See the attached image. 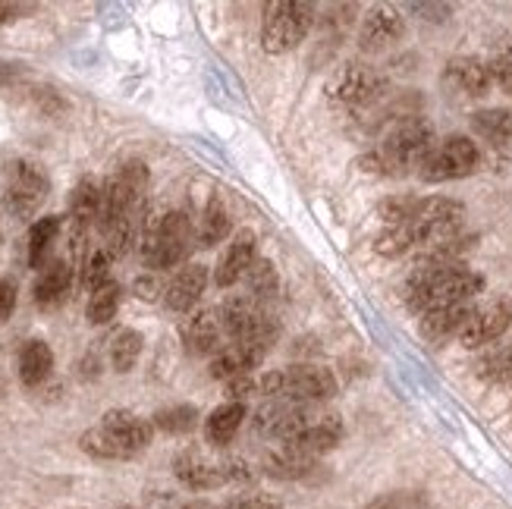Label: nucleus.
Segmentation results:
<instances>
[{
    "label": "nucleus",
    "mask_w": 512,
    "mask_h": 509,
    "mask_svg": "<svg viewBox=\"0 0 512 509\" xmlns=\"http://www.w3.org/2000/svg\"><path fill=\"white\" fill-rule=\"evenodd\" d=\"M315 26V7L302 0H277L264 10L261 26V48L267 54H286L299 48L305 35Z\"/></svg>",
    "instance_id": "6"
},
{
    "label": "nucleus",
    "mask_w": 512,
    "mask_h": 509,
    "mask_svg": "<svg viewBox=\"0 0 512 509\" xmlns=\"http://www.w3.org/2000/svg\"><path fill=\"white\" fill-rule=\"evenodd\" d=\"M26 10L29 7H19V4H7V0H0V26H10V22H16Z\"/></svg>",
    "instance_id": "46"
},
{
    "label": "nucleus",
    "mask_w": 512,
    "mask_h": 509,
    "mask_svg": "<svg viewBox=\"0 0 512 509\" xmlns=\"http://www.w3.org/2000/svg\"><path fill=\"white\" fill-rule=\"evenodd\" d=\"M387 92V79L374 70V66L349 63L343 70H337L327 82V98L340 107H365L374 104Z\"/></svg>",
    "instance_id": "10"
},
{
    "label": "nucleus",
    "mask_w": 512,
    "mask_h": 509,
    "mask_svg": "<svg viewBox=\"0 0 512 509\" xmlns=\"http://www.w3.org/2000/svg\"><path fill=\"white\" fill-rule=\"evenodd\" d=\"M258 390L267 396V400H280V403H293V406H315L337 393V378L330 374V368L296 365V368H280V371L264 374Z\"/></svg>",
    "instance_id": "3"
},
{
    "label": "nucleus",
    "mask_w": 512,
    "mask_h": 509,
    "mask_svg": "<svg viewBox=\"0 0 512 509\" xmlns=\"http://www.w3.org/2000/svg\"><path fill=\"white\" fill-rule=\"evenodd\" d=\"M158 431L164 434H173V437H183V434H192L195 425H198V409L195 406H170V409H161L154 415L151 422Z\"/></svg>",
    "instance_id": "32"
},
{
    "label": "nucleus",
    "mask_w": 512,
    "mask_h": 509,
    "mask_svg": "<svg viewBox=\"0 0 512 509\" xmlns=\"http://www.w3.org/2000/svg\"><path fill=\"white\" fill-rule=\"evenodd\" d=\"M13 76H19L16 63H0V85H4V82H10Z\"/></svg>",
    "instance_id": "47"
},
{
    "label": "nucleus",
    "mask_w": 512,
    "mask_h": 509,
    "mask_svg": "<svg viewBox=\"0 0 512 509\" xmlns=\"http://www.w3.org/2000/svg\"><path fill=\"white\" fill-rule=\"evenodd\" d=\"M418 202H421V198H412V195L384 198V202L377 205V217H381L387 227H403V224H409V220H412Z\"/></svg>",
    "instance_id": "35"
},
{
    "label": "nucleus",
    "mask_w": 512,
    "mask_h": 509,
    "mask_svg": "<svg viewBox=\"0 0 512 509\" xmlns=\"http://www.w3.org/2000/svg\"><path fill=\"white\" fill-rule=\"evenodd\" d=\"M132 290H136V296H139V299H145V302H154V299H158V293H164V290H161V280L154 277V274L139 277V280H136V286H132Z\"/></svg>",
    "instance_id": "45"
},
{
    "label": "nucleus",
    "mask_w": 512,
    "mask_h": 509,
    "mask_svg": "<svg viewBox=\"0 0 512 509\" xmlns=\"http://www.w3.org/2000/svg\"><path fill=\"white\" fill-rule=\"evenodd\" d=\"M246 283H249V296L255 299H267L277 293V268L267 258H255V264L246 274Z\"/></svg>",
    "instance_id": "37"
},
{
    "label": "nucleus",
    "mask_w": 512,
    "mask_h": 509,
    "mask_svg": "<svg viewBox=\"0 0 512 509\" xmlns=\"http://www.w3.org/2000/svg\"><path fill=\"white\" fill-rule=\"evenodd\" d=\"M484 290V277L465 264L453 268H415L406 283V305L421 318L437 308L472 302Z\"/></svg>",
    "instance_id": "1"
},
{
    "label": "nucleus",
    "mask_w": 512,
    "mask_h": 509,
    "mask_svg": "<svg viewBox=\"0 0 512 509\" xmlns=\"http://www.w3.org/2000/svg\"><path fill=\"white\" fill-rule=\"evenodd\" d=\"M512 324V299H494L481 308H475V315L469 318V324L462 327L459 343L465 349H478L500 340Z\"/></svg>",
    "instance_id": "14"
},
{
    "label": "nucleus",
    "mask_w": 512,
    "mask_h": 509,
    "mask_svg": "<svg viewBox=\"0 0 512 509\" xmlns=\"http://www.w3.org/2000/svg\"><path fill=\"white\" fill-rule=\"evenodd\" d=\"M267 349H271V340H236L224 346L211 362V378L233 381L242 378V374H252L264 362Z\"/></svg>",
    "instance_id": "15"
},
{
    "label": "nucleus",
    "mask_w": 512,
    "mask_h": 509,
    "mask_svg": "<svg viewBox=\"0 0 512 509\" xmlns=\"http://www.w3.org/2000/svg\"><path fill=\"white\" fill-rule=\"evenodd\" d=\"M101 428L120 447V453L126 459H136L139 453H145L151 447V437H154V425L145 422V418H139L136 412H129V409H110L101 418Z\"/></svg>",
    "instance_id": "13"
},
{
    "label": "nucleus",
    "mask_w": 512,
    "mask_h": 509,
    "mask_svg": "<svg viewBox=\"0 0 512 509\" xmlns=\"http://www.w3.org/2000/svg\"><path fill=\"white\" fill-rule=\"evenodd\" d=\"M487 66H491L494 82L503 88L506 95H512V54H500V57H494Z\"/></svg>",
    "instance_id": "40"
},
{
    "label": "nucleus",
    "mask_w": 512,
    "mask_h": 509,
    "mask_svg": "<svg viewBox=\"0 0 512 509\" xmlns=\"http://www.w3.org/2000/svg\"><path fill=\"white\" fill-rule=\"evenodd\" d=\"M406 35V19L396 7H371L359 29V48L365 54H381Z\"/></svg>",
    "instance_id": "16"
},
{
    "label": "nucleus",
    "mask_w": 512,
    "mask_h": 509,
    "mask_svg": "<svg viewBox=\"0 0 512 509\" xmlns=\"http://www.w3.org/2000/svg\"><path fill=\"white\" fill-rule=\"evenodd\" d=\"M142 334L139 330H132V327H123L114 334V340H110V365H114L120 374L132 371L142 356Z\"/></svg>",
    "instance_id": "31"
},
{
    "label": "nucleus",
    "mask_w": 512,
    "mask_h": 509,
    "mask_svg": "<svg viewBox=\"0 0 512 509\" xmlns=\"http://www.w3.org/2000/svg\"><path fill=\"white\" fill-rule=\"evenodd\" d=\"M183 509H217V506H211V503H205V500H192V503H186Z\"/></svg>",
    "instance_id": "48"
},
{
    "label": "nucleus",
    "mask_w": 512,
    "mask_h": 509,
    "mask_svg": "<svg viewBox=\"0 0 512 509\" xmlns=\"http://www.w3.org/2000/svg\"><path fill=\"white\" fill-rule=\"evenodd\" d=\"M425 500L418 494H409V491H399V494H387V497H377L368 509H421Z\"/></svg>",
    "instance_id": "39"
},
{
    "label": "nucleus",
    "mask_w": 512,
    "mask_h": 509,
    "mask_svg": "<svg viewBox=\"0 0 512 509\" xmlns=\"http://www.w3.org/2000/svg\"><path fill=\"white\" fill-rule=\"evenodd\" d=\"M51 192L48 173H44L35 161H13L7 173V192L4 205L16 220H29Z\"/></svg>",
    "instance_id": "9"
},
{
    "label": "nucleus",
    "mask_w": 512,
    "mask_h": 509,
    "mask_svg": "<svg viewBox=\"0 0 512 509\" xmlns=\"http://www.w3.org/2000/svg\"><path fill=\"white\" fill-rule=\"evenodd\" d=\"M145 189H148V167H145V161H126L114 176H107V183L101 186L98 227L107 230L110 224H117V220L136 217Z\"/></svg>",
    "instance_id": "5"
},
{
    "label": "nucleus",
    "mask_w": 512,
    "mask_h": 509,
    "mask_svg": "<svg viewBox=\"0 0 512 509\" xmlns=\"http://www.w3.org/2000/svg\"><path fill=\"white\" fill-rule=\"evenodd\" d=\"M415 249V239H412V230L403 224V227H387L381 236L374 239V252L384 255V258H399Z\"/></svg>",
    "instance_id": "36"
},
{
    "label": "nucleus",
    "mask_w": 512,
    "mask_h": 509,
    "mask_svg": "<svg viewBox=\"0 0 512 509\" xmlns=\"http://www.w3.org/2000/svg\"><path fill=\"white\" fill-rule=\"evenodd\" d=\"M227 233H230V211L214 195L211 202L205 205V211H202V224H198V246L214 249L217 242L227 239Z\"/></svg>",
    "instance_id": "30"
},
{
    "label": "nucleus",
    "mask_w": 512,
    "mask_h": 509,
    "mask_svg": "<svg viewBox=\"0 0 512 509\" xmlns=\"http://www.w3.org/2000/svg\"><path fill=\"white\" fill-rule=\"evenodd\" d=\"M123 302V290H120V283H104L101 290L92 293V299H88V321L92 324H107L110 318L117 315V308Z\"/></svg>",
    "instance_id": "33"
},
{
    "label": "nucleus",
    "mask_w": 512,
    "mask_h": 509,
    "mask_svg": "<svg viewBox=\"0 0 512 509\" xmlns=\"http://www.w3.org/2000/svg\"><path fill=\"white\" fill-rule=\"evenodd\" d=\"M475 315V305L472 302H462V305H450V308H437V312H428V315H421V337L431 340V343H440V340H447V337H459L462 334V327L469 324V318Z\"/></svg>",
    "instance_id": "24"
},
{
    "label": "nucleus",
    "mask_w": 512,
    "mask_h": 509,
    "mask_svg": "<svg viewBox=\"0 0 512 509\" xmlns=\"http://www.w3.org/2000/svg\"><path fill=\"white\" fill-rule=\"evenodd\" d=\"M54 371V352L44 340H29L19 352V381L26 387H41Z\"/></svg>",
    "instance_id": "26"
},
{
    "label": "nucleus",
    "mask_w": 512,
    "mask_h": 509,
    "mask_svg": "<svg viewBox=\"0 0 512 509\" xmlns=\"http://www.w3.org/2000/svg\"><path fill=\"white\" fill-rule=\"evenodd\" d=\"M434 126L421 117H409L396 129L387 132V139L368 151L359 161L365 173L374 176H406L409 170L421 167V161L434 151Z\"/></svg>",
    "instance_id": "2"
},
{
    "label": "nucleus",
    "mask_w": 512,
    "mask_h": 509,
    "mask_svg": "<svg viewBox=\"0 0 512 509\" xmlns=\"http://www.w3.org/2000/svg\"><path fill=\"white\" fill-rule=\"evenodd\" d=\"M220 318H224L227 337L236 340H274L277 337V324L267 318L261 299L255 296H233L220 308Z\"/></svg>",
    "instance_id": "11"
},
{
    "label": "nucleus",
    "mask_w": 512,
    "mask_h": 509,
    "mask_svg": "<svg viewBox=\"0 0 512 509\" xmlns=\"http://www.w3.org/2000/svg\"><path fill=\"white\" fill-rule=\"evenodd\" d=\"M192 249V217L186 211H170L142 233V261L151 271L176 268Z\"/></svg>",
    "instance_id": "4"
},
{
    "label": "nucleus",
    "mask_w": 512,
    "mask_h": 509,
    "mask_svg": "<svg viewBox=\"0 0 512 509\" xmlns=\"http://www.w3.org/2000/svg\"><path fill=\"white\" fill-rule=\"evenodd\" d=\"M176 481L189 491H214L227 484V466L224 462H211L202 450H183L173 459Z\"/></svg>",
    "instance_id": "18"
},
{
    "label": "nucleus",
    "mask_w": 512,
    "mask_h": 509,
    "mask_svg": "<svg viewBox=\"0 0 512 509\" xmlns=\"http://www.w3.org/2000/svg\"><path fill=\"white\" fill-rule=\"evenodd\" d=\"M120 509H132V506H120Z\"/></svg>",
    "instance_id": "49"
},
{
    "label": "nucleus",
    "mask_w": 512,
    "mask_h": 509,
    "mask_svg": "<svg viewBox=\"0 0 512 509\" xmlns=\"http://www.w3.org/2000/svg\"><path fill=\"white\" fill-rule=\"evenodd\" d=\"M227 509H280V503L267 494H242V497H233Z\"/></svg>",
    "instance_id": "41"
},
{
    "label": "nucleus",
    "mask_w": 512,
    "mask_h": 509,
    "mask_svg": "<svg viewBox=\"0 0 512 509\" xmlns=\"http://www.w3.org/2000/svg\"><path fill=\"white\" fill-rule=\"evenodd\" d=\"M481 164V151L469 136H450L428 154L418 167V176L425 183H450L472 176Z\"/></svg>",
    "instance_id": "8"
},
{
    "label": "nucleus",
    "mask_w": 512,
    "mask_h": 509,
    "mask_svg": "<svg viewBox=\"0 0 512 509\" xmlns=\"http://www.w3.org/2000/svg\"><path fill=\"white\" fill-rule=\"evenodd\" d=\"M205 286H208V268H205V264H186V268L164 286V302H167L170 312L186 315L198 305V299H202Z\"/></svg>",
    "instance_id": "22"
},
{
    "label": "nucleus",
    "mask_w": 512,
    "mask_h": 509,
    "mask_svg": "<svg viewBox=\"0 0 512 509\" xmlns=\"http://www.w3.org/2000/svg\"><path fill=\"white\" fill-rule=\"evenodd\" d=\"M227 330H224V318H220V308H202L195 312L186 324H183V346L189 356H211V352L220 349Z\"/></svg>",
    "instance_id": "19"
},
{
    "label": "nucleus",
    "mask_w": 512,
    "mask_h": 509,
    "mask_svg": "<svg viewBox=\"0 0 512 509\" xmlns=\"http://www.w3.org/2000/svg\"><path fill=\"white\" fill-rule=\"evenodd\" d=\"M462 220H465V205L456 202V198H421L412 220H409V230L415 239V249H428L437 246V242H447L456 239L462 230Z\"/></svg>",
    "instance_id": "7"
},
{
    "label": "nucleus",
    "mask_w": 512,
    "mask_h": 509,
    "mask_svg": "<svg viewBox=\"0 0 512 509\" xmlns=\"http://www.w3.org/2000/svg\"><path fill=\"white\" fill-rule=\"evenodd\" d=\"M242 418H246V406L242 403H224L217 406L208 418H205V440L211 447H227L236 437Z\"/></svg>",
    "instance_id": "28"
},
{
    "label": "nucleus",
    "mask_w": 512,
    "mask_h": 509,
    "mask_svg": "<svg viewBox=\"0 0 512 509\" xmlns=\"http://www.w3.org/2000/svg\"><path fill=\"white\" fill-rule=\"evenodd\" d=\"M343 440V418L340 415H315L311 412L308 418H305V425L296 431V437L289 440V444H283V447H293V450H299V453H305V456H311V459H318L321 453H327V450H333Z\"/></svg>",
    "instance_id": "17"
},
{
    "label": "nucleus",
    "mask_w": 512,
    "mask_h": 509,
    "mask_svg": "<svg viewBox=\"0 0 512 509\" xmlns=\"http://www.w3.org/2000/svg\"><path fill=\"white\" fill-rule=\"evenodd\" d=\"M101 214V186L85 176V180L76 183L73 195H70V242H73V255L82 264L85 261V249H88V233L98 224Z\"/></svg>",
    "instance_id": "12"
},
{
    "label": "nucleus",
    "mask_w": 512,
    "mask_h": 509,
    "mask_svg": "<svg viewBox=\"0 0 512 509\" xmlns=\"http://www.w3.org/2000/svg\"><path fill=\"white\" fill-rule=\"evenodd\" d=\"M261 469H264V475H271L277 481H299L315 472V459L293 450V447H277L271 453H264Z\"/></svg>",
    "instance_id": "25"
},
{
    "label": "nucleus",
    "mask_w": 512,
    "mask_h": 509,
    "mask_svg": "<svg viewBox=\"0 0 512 509\" xmlns=\"http://www.w3.org/2000/svg\"><path fill=\"white\" fill-rule=\"evenodd\" d=\"M73 286V264L66 258H51L44 268L38 271V280H35V305L38 308H57L66 293H70Z\"/></svg>",
    "instance_id": "23"
},
{
    "label": "nucleus",
    "mask_w": 512,
    "mask_h": 509,
    "mask_svg": "<svg viewBox=\"0 0 512 509\" xmlns=\"http://www.w3.org/2000/svg\"><path fill=\"white\" fill-rule=\"evenodd\" d=\"M255 246H258V239L252 230H239L233 236V242L227 246L224 258L217 261V271H214V283L220 286V290H227V286L239 283L249 274V268L255 264Z\"/></svg>",
    "instance_id": "21"
},
{
    "label": "nucleus",
    "mask_w": 512,
    "mask_h": 509,
    "mask_svg": "<svg viewBox=\"0 0 512 509\" xmlns=\"http://www.w3.org/2000/svg\"><path fill=\"white\" fill-rule=\"evenodd\" d=\"M443 82L465 98H481L491 92L494 76H491V66L478 57H453L447 63V70H443Z\"/></svg>",
    "instance_id": "20"
},
{
    "label": "nucleus",
    "mask_w": 512,
    "mask_h": 509,
    "mask_svg": "<svg viewBox=\"0 0 512 509\" xmlns=\"http://www.w3.org/2000/svg\"><path fill=\"white\" fill-rule=\"evenodd\" d=\"M478 374L491 384H512V346L491 352V356L478 365Z\"/></svg>",
    "instance_id": "38"
},
{
    "label": "nucleus",
    "mask_w": 512,
    "mask_h": 509,
    "mask_svg": "<svg viewBox=\"0 0 512 509\" xmlns=\"http://www.w3.org/2000/svg\"><path fill=\"white\" fill-rule=\"evenodd\" d=\"M16 308V283L10 277H0V324L10 321Z\"/></svg>",
    "instance_id": "42"
},
{
    "label": "nucleus",
    "mask_w": 512,
    "mask_h": 509,
    "mask_svg": "<svg viewBox=\"0 0 512 509\" xmlns=\"http://www.w3.org/2000/svg\"><path fill=\"white\" fill-rule=\"evenodd\" d=\"M60 227H63V217H57V214L35 220L32 230H29V268L41 271L44 264H48V255H51L54 242L60 236Z\"/></svg>",
    "instance_id": "29"
},
{
    "label": "nucleus",
    "mask_w": 512,
    "mask_h": 509,
    "mask_svg": "<svg viewBox=\"0 0 512 509\" xmlns=\"http://www.w3.org/2000/svg\"><path fill=\"white\" fill-rule=\"evenodd\" d=\"M472 129L475 136L484 139L494 148H509L512 145V114L503 107H487L472 114Z\"/></svg>",
    "instance_id": "27"
},
{
    "label": "nucleus",
    "mask_w": 512,
    "mask_h": 509,
    "mask_svg": "<svg viewBox=\"0 0 512 509\" xmlns=\"http://www.w3.org/2000/svg\"><path fill=\"white\" fill-rule=\"evenodd\" d=\"M255 381H252V374H242V378H233L227 381V396H230V403H242L249 393H255Z\"/></svg>",
    "instance_id": "43"
},
{
    "label": "nucleus",
    "mask_w": 512,
    "mask_h": 509,
    "mask_svg": "<svg viewBox=\"0 0 512 509\" xmlns=\"http://www.w3.org/2000/svg\"><path fill=\"white\" fill-rule=\"evenodd\" d=\"M412 13H418L421 19H431V22H443V19H450L453 7L450 4H409Z\"/></svg>",
    "instance_id": "44"
},
{
    "label": "nucleus",
    "mask_w": 512,
    "mask_h": 509,
    "mask_svg": "<svg viewBox=\"0 0 512 509\" xmlns=\"http://www.w3.org/2000/svg\"><path fill=\"white\" fill-rule=\"evenodd\" d=\"M110 258L104 249H95V252H88L85 255V261L79 264V283H82V290H88V293H95V290H101L104 283H110Z\"/></svg>",
    "instance_id": "34"
}]
</instances>
